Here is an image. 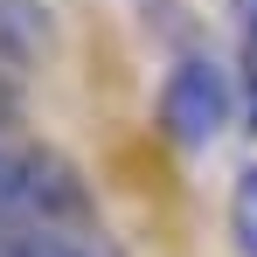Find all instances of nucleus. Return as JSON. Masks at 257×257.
I'll return each mask as SVG.
<instances>
[{
    "label": "nucleus",
    "mask_w": 257,
    "mask_h": 257,
    "mask_svg": "<svg viewBox=\"0 0 257 257\" xmlns=\"http://www.w3.org/2000/svg\"><path fill=\"white\" fill-rule=\"evenodd\" d=\"M229 28H236V97H243V132L257 139V0H229Z\"/></svg>",
    "instance_id": "obj_3"
},
{
    "label": "nucleus",
    "mask_w": 257,
    "mask_h": 257,
    "mask_svg": "<svg viewBox=\"0 0 257 257\" xmlns=\"http://www.w3.org/2000/svg\"><path fill=\"white\" fill-rule=\"evenodd\" d=\"M153 132L167 139L174 153H209L222 146V132H243V97H236V63L215 56L209 42L167 56L160 90H153Z\"/></svg>",
    "instance_id": "obj_1"
},
{
    "label": "nucleus",
    "mask_w": 257,
    "mask_h": 257,
    "mask_svg": "<svg viewBox=\"0 0 257 257\" xmlns=\"http://www.w3.org/2000/svg\"><path fill=\"white\" fill-rule=\"evenodd\" d=\"M139 7H146V14H139V21H146V35L167 49V56H188V49L209 42V28L195 21V7H188V0H139Z\"/></svg>",
    "instance_id": "obj_4"
},
{
    "label": "nucleus",
    "mask_w": 257,
    "mask_h": 257,
    "mask_svg": "<svg viewBox=\"0 0 257 257\" xmlns=\"http://www.w3.org/2000/svg\"><path fill=\"white\" fill-rule=\"evenodd\" d=\"M229 243L236 257H257V160L229 181Z\"/></svg>",
    "instance_id": "obj_5"
},
{
    "label": "nucleus",
    "mask_w": 257,
    "mask_h": 257,
    "mask_svg": "<svg viewBox=\"0 0 257 257\" xmlns=\"http://www.w3.org/2000/svg\"><path fill=\"white\" fill-rule=\"evenodd\" d=\"M0 257H118L97 222H14L0 229Z\"/></svg>",
    "instance_id": "obj_2"
}]
</instances>
